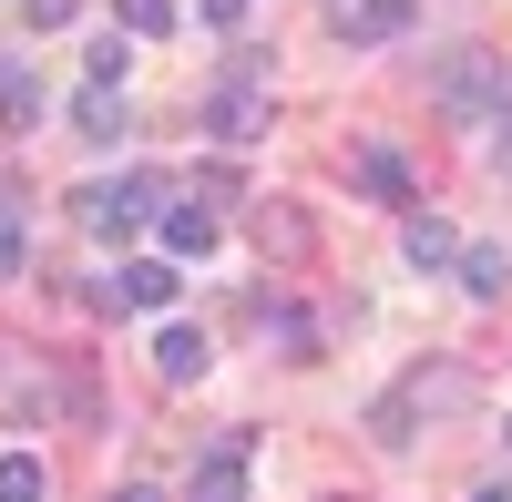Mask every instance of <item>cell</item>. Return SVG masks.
<instances>
[{
  "label": "cell",
  "instance_id": "obj_1",
  "mask_svg": "<svg viewBox=\"0 0 512 502\" xmlns=\"http://www.w3.org/2000/svg\"><path fill=\"white\" fill-rule=\"evenodd\" d=\"M451 410H472V369L461 359H441V369H410V380L369 410V441H390V451H410L420 441V421H451Z\"/></svg>",
  "mask_w": 512,
  "mask_h": 502
},
{
  "label": "cell",
  "instance_id": "obj_2",
  "mask_svg": "<svg viewBox=\"0 0 512 502\" xmlns=\"http://www.w3.org/2000/svg\"><path fill=\"white\" fill-rule=\"evenodd\" d=\"M502 93H512V82H502V62L482 52V41H461V52H441V62H431V103H441L451 123H492V113H502Z\"/></svg>",
  "mask_w": 512,
  "mask_h": 502
},
{
  "label": "cell",
  "instance_id": "obj_3",
  "mask_svg": "<svg viewBox=\"0 0 512 502\" xmlns=\"http://www.w3.org/2000/svg\"><path fill=\"white\" fill-rule=\"evenodd\" d=\"M164 205H175V175H113V185H82V226L144 236V226H164Z\"/></svg>",
  "mask_w": 512,
  "mask_h": 502
},
{
  "label": "cell",
  "instance_id": "obj_4",
  "mask_svg": "<svg viewBox=\"0 0 512 502\" xmlns=\"http://www.w3.org/2000/svg\"><path fill=\"white\" fill-rule=\"evenodd\" d=\"M246 462H256V431H216L205 462L185 472V502H246Z\"/></svg>",
  "mask_w": 512,
  "mask_h": 502
},
{
  "label": "cell",
  "instance_id": "obj_5",
  "mask_svg": "<svg viewBox=\"0 0 512 502\" xmlns=\"http://www.w3.org/2000/svg\"><path fill=\"white\" fill-rule=\"evenodd\" d=\"M410 11H420V0H338V41H349V52H379V41H400L410 31Z\"/></svg>",
  "mask_w": 512,
  "mask_h": 502
},
{
  "label": "cell",
  "instance_id": "obj_6",
  "mask_svg": "<svg viewBox=\"0 0 512 502\" xmlns=\"http://www.w3.org/2000/svg\"><path fill=\"white\" fill-rule=\"evenodd\" d=\"M349 185L369 205H410V154L400 144H349Z\"/></svg>",
  "mask_w": 512,
  "mask_h": 502
},
{
  "label": "cell",
  "instance_id": "obj_7",
  "mask_svg": "<svg viewBox=\"0 0 512 502\" xmlns=\"http://www.w3.org/2000/svg\"><path fill=\"white\" fill-rule=\"evenodd\" d=\"M154 369L185 390V380H205V369H216V339H205L195 318H164V328H154Z\"/></svg>",
  "mask_w": 512,
  "mask_h": 502
},
{
  "label": "cell",
  "instance_id": "obj_8",
  "mask_svg": "<svg viewBox=\"0 0 512 502\" xmlns=\"http://www.w3.org/2000/svg\"><path fill=\"white\" fill-rule=\"evenodd\" d=\"M52 400H62V390H52V369H41V359H11V349H0V421H11V410H21V421H41Z\"/></svg>",
  "mask_w": 512,
  "mask_h": 502
},
{
  "label": "cell",
  "instance_id": "obj_9",
  "mask_svg": "<svg viewBox=\"0 0 512 502\" xmlns=\"http://www.w3.org/2000/svg\"><path fill=\"white\" fill-rule=\"evenodd\" d=\"M93 308H175V267H123V277H93Z\"/></svg>",
  "mask_w": 512,
  "mask_h": 502
},
{
  "label": "cell",
  "instance_id": "obj_10",
  "mask_svg": "<svg viewBox=\"0 0 512 502\" xmlns=\"http://www.w3.org/2000/svg\"><path fill=\"white\" fill-rule=\"evenodd\" d=\"M267 93H246V82H226V93L216 103H205V123H216V144H256V134H267Z\"/></svg>",
  "mask_w": 512,
  "mask_h": 502
},
{
  "label": "cell",
  "instance_id": "obj_11",
  "mask_svg": "<svg viewBox=\"0 0 512 502\" xmlns=\"http://www.w3.org/2000/svg\"><path fill=\"white\" fill-rule=\"evenodd\" d=\"M256 328L287 349V359H318V318L308 308H287V298H256Z\"/></svg>",
  "mask_w": 512,
  "mask_h": 502
},
{
  "label": "cell",
  "instance_id": "obj_12",
  "mask_svg": "<svg viewBox=\"0 0 512 502\" xmlns=\"http://www.w3.org/2000/svg\"><path fill=\"white\" fill-rule=\"evenodd\" d=\"M0 123H41V82H31V62L0 41Z\"/></svg>",
  "mask_w": 512,
  "mask_h": 502
},
{
  "label": "cell",
  "instance_id": "obj_13",
  "mask_svg": "<svg viewBox=\"0 0 512 502\" xmlns=\"http://www.w3.org/2000/svg\"><path fill=\"white\" fill-rule=\"evenodd\" d=\"M72 123H82V144H123V93H93V82H82V103H72Z\"/></svg>",
  "mask_w": 512,
  "mask_h": 502
},
{
  "label": "cell",
  "instance_id": "obj_14",
  "mask_svg": "<svg viewBox=\"0 0 512 502\" xmlns=\"http://www.w3.org/2000/svg\"><path fill=\"white\" fill-rule=\"evenodd\" d=\"M410 267H461V236H451V216H410Z\"/></svg>",
  "mask_w": 512,
  "mask_h": 502
},
{
  "label": "cell",
  "instance_id": "obj_15",
  "mask_svg": "<svg viewBox=\"0 0 512 502\" xmlns=\"http://www.w3.org/2000/svg\"><path fill=\"white\" fill-rule=\"evenodd\" d=\"M164 246L175 257H216V216L205 205H164Z\"/></svg>",
  "mask_w": 512,
  "mask_h": 502
},
{
  "label": "cell",
  "instance_id": "obj_16",
  "mask_svg": "<svg viewBox=\"0 0 512 502\" xmlns=\"http://www.w3.org/2000/svg\"><path fill=\"white\" fill-rule=\"evenodd\" d=\"M461 287H472V298H502L512 287V246H461Z\"/></svg>",
  "mask_w": 512,
  "mask_h": 502
},
{
  "label": "cell",
  "instance_id": "obj_17",
  "mask_svg": "<svg viewBox=\"0 0 512 502\" xmlns=\"http://www.w3.org/2000/svg\"><path fill=\"white\" fill-rule=\"evenodd\" d=\"M256 246H277V257H308V216H297V205H256Z\"/></svg>",
  "mask_w": 512,
  "mask_h": 502
},
{
  "label": "cell",
  "instance_id": "obj_18",
  "mask_svg": "<svg viewBox=\"0 0 512 502\" xmlns=\"http://www.w3.org/2000/svg\"><path fill=\"white\" fill-rule=\"evenodd\" d=\"M41 492H52V472L31 451H0V502H41Z\"/></svg>",
  "mask_w": 512,
  "mask_h": 502
},
{
  "label": "cell",
  "instance_id": "obj_19",
  "mask_svg": "<svg viewBox=\"0 0 512 502\" xmlns=\"http://www.w3.org/2000/svg\"><path fill=\"white\" fill-rule=\"evenodd\" d=\"M21 257H31V216L0 195V267H21Z\"/></svg>",
  "mask_w": 512,
  "mask_h": 502
},
{
  "label": "cell",
  "instance_id": "obj_20",
  "mask_svg": "<svg viewBox=\"0 0 512 502\" xmlns=\"http://www.w3.org/2000/svg\"><path fill=\"white\" fill-rule=\"evenodd\" d=\"M82 0H21V31H72Z\"/></svg>",
  "mask_w": 512,
  "mask_h": 502
},
{
  "label": "cell",
  "instance_id": "obj_21",
  "mask_svg": "<svg viewBox=\"0 0 512 502\" xmlns=\"http://www.w3.org/2000/svg\"><path fill=\"white\" fill-rule=\"evenodd\" d=\"M123 31H144V41L175 31V0H123Z\"/></svg>",
  "mask_w": 512,
  "mask_h": 502
},
{
  "label": "cell",
  "instance_id": "obj_22",
  "mask_svg": "<svg viewBox=\"0 0 512 502\" xmlns=\"http://www.w3.org/2000/svg\"><path fill=\"white\" fill-rule=\"evenodd\" d=\"M205 21H216V31H246V0H205Z\"/></svg>",
  "mask_w": 512,
  "mask_h": 502
},
{
  "label": "cell",
  "instance_id": "obj_23",
  "mask_svg": "<svg viewBox=\"0 0 512 502\" xmlns=\"http://www.w3.org/2000/svg\"><path fill=\"white\" fill-rule=\"evenodd\" d=\"M492 144H502V154H512V93H502V113H492Z\"/></svg>",
  "mask_w": 512,
  "mask_h": 502
},
{
  "label": "cell",
  "instance_id": "obj_24",
  "mask_svg": "<svg viewBox=\"0 0 512 502\" xmlns=\"http://www.w3.org/2000/svg\"><path fill=\"white\" fill-rule=\"evenodd\" d=\"M113 502H164V492H154V482H123V492H113Z\"/></svg>",
  "mask_w": 512,
  "mask_h": 502
},
{
  "label": "cell",
  "instance_id": "obj_25",
  "mask_svg": "<svg viewBox=\"0 0 512 502\" xmlns=\"http://www.w3.org/2000/svg\"><path fill=\"white\" fill-rule=\"evenodd\" d=\"M472 502H512V492H502V482H492V492H472Z\"/></svg>",
  "mask_w": 512,
  "mask_h": 502
}]
</instances>
